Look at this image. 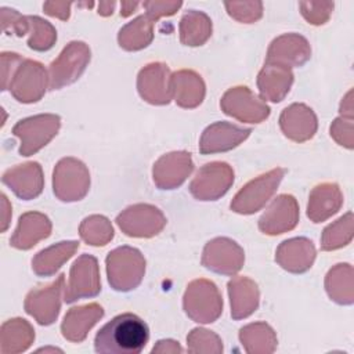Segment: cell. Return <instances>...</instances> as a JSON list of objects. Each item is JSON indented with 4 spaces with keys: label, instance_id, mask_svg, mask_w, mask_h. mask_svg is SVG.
<instances>
[{
    "label": "cell",
    "instance_id": "6da1fadb",
    "mask_svg": "<svg viewBox=\"0 0 354 354\" xmlns=\"http://www.w3.org/2000/svg\"><path fill=\"white\" fill-rule=\"evenodd\" d=\"M148 339L149 329L145 321L133 313H123L97 332L94 348L100 354H138Z\"/></svg>",
    "mask_w": 354,
    "mask_h": 354
},
{
    "label": "cell",
    "instance_id": "7a4b0ae2",
    "mask_svg": "<svg viewBox=\"0 0 354 354\" xmlns=\"http://www.w3.org/2000/svg\"><path fill=\"white\" fill-rule=\"evenodd\" d=\"M184 308L195 322H214L221 314L223 300L213 282L198 279L189 283L184 296Z\"/></svg>",
    "mask_w": 354,
    "mask_h": 354
},
{
    "label": "cell",
    "instance_id": "3957f363",
    "mask_svg": "<svg viewBox=\"0 0 354 354\" xmlns=\"http://www.w3.org/2000/svg\"><path fill=\"white\" fill-rule=\"evenodd\" d=\"M108 257L123 266L122 268L119 266L106 264L108 281L113 289L126 292L138 286L145 270V260L142 259L140 250L123 246L112 250Z\"/></svg>",
    "mask_w": 354,
    "mask_h": 354
},
{
    "label": "cell",
    "instance_id": "277c9868",
    "mask_svg": "<svg viewBox=\"0 0 354 354\" xmlns=\"http://www.w3.org/2000/svg\"><path fill=\"white\" fill-rule=\"evenodd\" d=\"M61 119L57 115H37L19 120L12 127V134L21 138L19 153L29 156L44 147L58 131Z\"/></svg>",
    "mask_w": 354,
    "mask_h": 354
},
{
    "label": "cell",
    "instance_id": "5b68a950",
    "mask_svg": "<svg viewBox=\"0 0 354 354\" xmlns=\"http://www.w3.org/2000/svg\"><path fill=\"white\" fill-rule=\"evenodd\" d=\"M285 170L274 169L267 174H263L250 183H248L231 202V209L236 213L250 214L257 212L270 199L282 180Z\"/></svg>",
    "mask_w": 354,
    "mask_h": 354
},
{
    "label": "cell",
    "instance_id": "8992f818",
    "mask_svg": "<svg viewBox=\"0 0 354 354\" xmlns=\"http://www.w3.org/2000/svg\"><path fill=\"white\" fill-rule=\"evenodd\" d=\"M234 181V171L227 163L213 162L205 165L189 185L191 194L201 201H216L224 195Z\"/></svg>",
    "mask_w": 354,
    "mask_h": 354
},
{
    "label": "cell",
    "instance_id": "52a82bcc",
    "mask_svg": "<svg viewBox=\"0 0 354 354\" xmlns=\"http://www.w3.org/2000/svg\"><path fill=\"white\" fill-rule=\"evenodd\" d=\"M46 87V71L41 64L30 59H24L14 76L10 79L7 90L19 102H35L39 101Z\"/></svg>",
    "mask_w": 354,
    "mask_h": 354
},
{
    "label": "cell",
    "instance_id": "ba28073f",
    "mask_svg": "<svg viewBox=\"0 0 354 354\" xmlns=\"http://www.w3.org/2000/svg\"><path fill=\"white\" fill-rule=\"evenodd\" d=\"M65 289V301L73 303L82 297L95 296L101 290V282L98 278L97 260L93 256L83 254L79 257L72 268L69 285Z\"/></svg>",
    "mask_w": 354,
    "mask_h": 354
},
{
    "label": "cell",
    "instance_id": "9c48e42d",
    "mask_svg": "<svg viewBox=\"0 0 354 354\" xmlns=\"http://www.w3.org/2000/svg\"><path fill=\"white\" fill-rule=\"evenodd\" d=\"M65 275L61 274L55 282L44 289H35L29 292L25 300V311L35 317L40 325L53 324L59 313V293L64 288Z\"/></svg>",
    "mask_w": 354,
    "mask_h": 354
},
{
    "label": "cell",
    "instance_id": "30bf717a",
    "mask_svg": "<svg viewBox=\"0 0 354 354\" xmlns=\"http://www.w3.org/2000/svg\"><path fill=\"white\" fill-rule=\"evenodd\" d=\"M61 55L68 62V66L51 62L48 75L50 90H57L79 79L86 68V64L90 61V50L84 46V43L80 41L69 43V46L64 48Z\"/></svg>",
    "mask_w": 354,
    "mask_h": 354
},
{
    "label": "cell",
    "instance_id": "8fae6325",
    "mask_svg": "<svg viewBox=\"0 0 354 354\" xmlns=\"http://www.w3.org/2000/svg\"><path fill=\"white\" fill-rule=\"evenodd\" d=\"M243 261L242 249L231 239L217 238L209 242L203 252L202 263L206 268L220 274L236 272Z\"/></svg>",
    "mask_w": 354,
    "mask_h": 354
},
{
    "label": "cell",
    "instance_id": "7c38bea8",
    "mask_svg": "<svg viewBox=\"0 0 354 354\" xmlns=\"http://www.w3.org/2000/svg\"><path fill=\"white\" fill-rule=\"evenodd\" d=\"M220 105L224 112L239 120L243 118V109H246V120L259 123L270 115V108L263 104L248 87H234L228 90Z\"/></svg>",
    "mask_w": 354,
    "mask_h": 354
},
{
    "label": "cell",
    "instance_id": "4fadbf2b",
    "mask_svg": "<svg viewBox=\"0 0 354 354\" xmlns=\"http://www.w3.org/2000/svg\"><path fill=\"white\" fill-rule=\"evenodd\" d=\"M1 181L8 185L17 196L25 201L36 198L41 192L43 187L40 165L37 162L18 165L17 167L8 169L3 174Z\"/></svg>",
    "mask_w": 354,
    "mask_h": 354
},
{
    "label": "cell",
    "instance_id": "5bb4252c",
    "mask_svg": "<svg viewBox=\"0 0 354 354\" xmlns=\"http://www.w3.org/2000/svg\"><path fill=\"white\" fill-rule=\"evenodd\" d=\"M249 134L250 129H243L225 122H217L203 131L199 149L202 153L228 151L236 147Z\"/></svg>",
    "mask_w": 354,
    "mask_h": 354
},
{
    "label": "cell",
    "instance_id": "9a60e30c",
    "mask_svg": "<svg viewBox=\"0 0 354 354\" xmlns=\"http://www.w3.org/2000/svg\"><path fill=\"white\" fill-rule=\"evenodd\" d=\"M297 205L292 195H279L272 201L268 210L264 212L261 218L259 220V228L266 234L267 230L274 224L271 235L282 234L285 231L292 230L297 224Z\"/></svg>",
    "mask_w": 354,
    "mask_h": 354
},
{
    "label": "cell",
    "instance_id": "2e32d148",
    "mask_svg": "<svg viewBox=\"0 0 354 354\" xmlns=\"http://www.w3.org/2000/svg\"><path fill=\"white\" fill-rule=\"evenodd\" d=\"M283 134L295 141L311 138L317 129L315 115L303 104H293L283 109L279 119Z\"/></svg>",
    "mask_w": 354,
    "mask_h": 354
},
{
    "label": "cell",
    "instance_id": "e0dca14e",
    "mask_svg": "<svg viewBox=\"0 0 354 354\" xmlns=\"http://www.w3.org/2000/svg\"><path fill=\"white\" fill-rule=\"evenodd\" d=\"M104 315L101 306L93 303L88 306L71 308L65 315L61 330L65 339L71 342H82L91 326Z\"/></svg>",
    "mask_w": 354,
    "mask_h": 354
},
{
    "label": "cell",
    "instance_id": "ac0fdd59",
    "mask_svg": "<svg viewBox=\"0 0 354 354\" xmlns=\"http://www.w3.org/2000/svg\"><path fill=\"white\" fill-rule=\"evenodd\" d=\"M314 249L313 242L306 238H295L282 242L277 253V261L288 271L303 272L311 267L315 257L314 252H307Z\"/></svg>",
    "mask_w": 354,
    "mask_h": 354
},
{
    "label": "cell",
    "instance_id": "d6986e66",
    "mask_svg": "<svg viewBox=\"0 0 354 354\" xmlns=\"http://www.w3.org/2000/svg\"><path fill=\"white\" fill-rule=\"evenodd\" d=\"M50 230L51 224L46 216L40 213H25L19 217L18 228L10 242L17 249H29L39 239L47 238Z\"/></svg>",
    "mask_w": 354,
    "mask_h": 354
},
{
    "label": "cell",
    "instance_id": "ffe728a7",
    "mask_svg": "<svg viewBox=\"0 0 354 354\" xmlns=\"http://www.w3.org/2000/svg\"><path fill=\"white\" fill-rule=\"evenodd\" d=\"M231 297V315L235 319L250 315L259 304V290L254 282L248 278H239L228 282Z\"/></svg>",
    "mask_w": 354,
    "mask_h": 354
},
{
    "label": "cell",
    "instance_id": "44dd1931",
    "mask_svg": "<svg viewBox=\"0 0 354 354\" xmlns=\"http://www.w3.org/2000/svg\"><path fill=\"white\" fill-rule=\"evenodd\" d=\"M171 88L176 93V102L184 108L196 106L205 95V84L192 71L176 72L171 76Z\"/></svg>",
    "mask_w": 354,
    "mask_h": 354
},
{
    "label": "cell",
    "instance_id": "7402d4cb",
    "mask_svg": "<svg viewBox=\"0 0 354 354\" xmlns=\"http://www.w3.org/2000/svg\"><path fill=\"white\" fill-rule=\"evenodd\" d=\"M35 333L32 326L21 318L8 319L1 326L0 351L1 353H21L25 351L33 342Z\"/></svg>",
    "mask_w": 354,
    "mask_h": 354
},
{
    "label": "cell",
    "instance_id": "603a6c76",
    "mask_svg": "<svg viewBox=\"0 0 354 354\" xmlns=\"http://www.w3.org/2000/svg\"><path fill=\"white\" fill-rule=\"evenodd\" d=\"M79 248L77 242H59L58 245L50 246L39 252L32 260V268L37 275L48 277L53 275L64 261H66L73 252Z\"/></svg>",
    "mask_w": 354,
    "mask_h": 354
},
{
    "label": "cell",
    "instance_id": "cb8c5ba5",
    "mask_svg": "<svg viewBox=\"0 0 354 354\" xmlns=\"http://www.w3.org/2000/svg\"><path fill=\"white\" fill-rule=\"evenodd\" d=\"M313 194H315L319 199H322V202H321V201L310 196L307 216L314 223H319L339 210V207L342 205V195H340L339 187L336 184L318 185V187H315Z\"/></svg>",
    "mask_w": 354,
    "mask_h": 354
},
{
    "label": "cell",
    "instance_id": "d4e9b609",
    "mask_svg": "<svg viewBox=\"0 0 354 354\" xmlns=\"http://www.w3.org/2000/svg\"><path fill=\"white\" fill-rule=\"evenodd\" d=\"M192 167L194 165L191 156L187 152H184L176 167H170V163L165 155L153 166V181L162 189H171L178 187L187 178Z\"/></svg>",
    "mask_w": 354,
    "mask_h": 354
},
{
    "label": "cell",
    "instance_id": "484cf974",
    "mask_svg": "<svg viewBox=\"0 0 354 354\" xmlns=\"http://www.w3.org/2000/svg\"><path fill=\"white\" fill-rule=\"evenodd\" d=\"M212 35V24L202 12L185 14L181 21V41L187 46H201Z\"/></svg>",
    "mask_w": 354,
    "mask_h": 354
},
{
    "label": "cell",
    "instance_id": "4316f807",
    "mask_svg": "<svg viewBox=\"0 0 354 354\" xmlns=\"http://www.w3.org/2000/svg\"><path fill=\"white\" fill-rule=\"evenodd\" d=\"M292 82H293V75L290 73L289 68H283L277 80L270 79L263 72H260L259 75V87H260L261 95L264 98H268L272 102L282 101L285 94L289 91Z\"/></svg>",
    "mask_w": 354,
    "mask_h": 354
},
{
    "label": "cell",
    "instance_id": "83f0119b",
    "mask_svg": "<svg viewBox=\"0 0 354 354\" xmlns=\"http://www.w3.org/2000/svg\"><path fill=\"white\" fill-rule=\"evenodd\" d=\"M239 339L245 347H248L252 342H259L257 343V351L260 353H267V351H274L275 348V336L272 329L266 325V324H252L241 329ZM256 351V353H257Z\"/></svg>",
    "mask_w": 354,
    "mask_h": 354
},
{
    "label": "cell",
    "instance_id": "f1b7e54d",
    "mask_svg": "<svg viewBox=\"0 0 354 354\" xmlns=\"http://www.w3.org/2000/svg\"><path fill=\"white\" fill-rule=\"evenodd\" d=\"M98 231L104 232V234L113 235L112 227L109 225L108 220L105 217H102V216H93V217L86 218L84 223L80 227L82 238L86 242H88L90 245H94V246L105 245L108 242L101 234H98Z\"/></svg>",
    "mask_w": 354,
    "mask_h": 354
},
{
    "label": "cell",
    "instance_id": "f546056e",
    "mask_svg": "<svg viewBox=\"0 0 354 354\" xmlns=\"http://www.w3.org/2000/svg\"><path fill=\"white\" fill-rule=\"evenodd\" d=\"M32 25L35 26V29L39 32V33H32L28 44L30 48L33 50H37V51H44V50H48L51 48L55 37H48V36H43L41 33L44 32L46 33V29H50L51 25L47 24V21H43L37 17H29Z\"/></svg>",
    "mask_w": 354,
    "mask_h": 354
}]
</instances>
